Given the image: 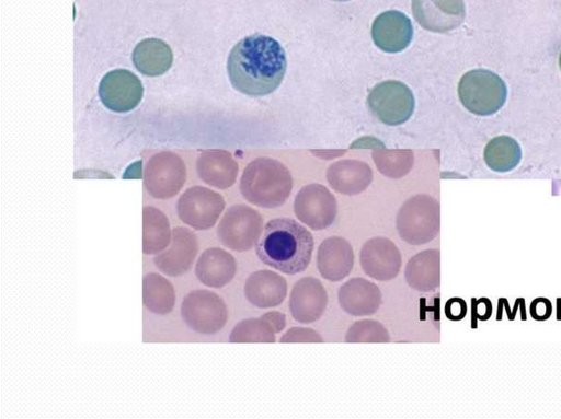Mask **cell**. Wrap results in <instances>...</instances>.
Listing matches in <instances>:
<instances>
[{"label":"cell","instance_id":"cell-1","mask_svg":"<svg viewBox=\"0 0 561 419\" xmlns=\"http://www.w3.org/2000/svg\"><path fill=\"white\" fill-rule=\"evenodd\" d=\"M287 69L283 46L264 34L240 39L230 50L227 72L231 85L249 96L273 93L282 83Z\"/></svg>","mask_w":561,"mask_h":419},{"label":"cell","instance_id":"cell-2","mask_svg":"<svg viewBox=\"0 0 561 419\" xmlns=\"http://www.w3.org/2000/svg\"><path fill=\"white\" fill-rule=\"evenodd\" d=\"M314 241L311 232L291 218L271 219L255 244L259 259L286 275H296L309 266Z\"/></svg>","mask_w":561,"mask_h":419},{"label":"cell","instance_id":"cell-3","mask_svg":"<svg viewBox=\"0 0 561 419\" xmlns=\"http://www.w3.org/2000/svg\"><path fill=\"white\" fill-rule=\"evenodd\" d=\"M458 95L469 112L479 116H489L504 105L507 88L495 72L473 69L461 77L458 83Z\"/></svg>","mask_w":561,"mask_h":419},{"label":"cell","instance_id":"cell-4","mask_svg":"<svg viewBox=\"0 0 561 419\" xmlns=\"http://www.w3.org/2000/svg\"><path fill=\"white\" fill-rule=\"evenodd\" d=\"M367 105L379 121L388 126H398L412 116L415 100L407 84L397 80H387L377 83L370 90Z\"/></svg>","mask_w":561,"mask_h":419},{"label":"cell","instance_id":"cell-5","mask_svg":"<svg viewBox=\"0 0 561 419\" xmlns=\"http://www.w3.org/2000/svg\"><path fill=\"white\" fill-rule=\"evenodd\" d=\"M181 316L192 330L203 335H214L226 325L228 310L225 301L217 293L197 289L184 296Z\"/></svg>","mask_w":561,"mask_h":419},{"label":"cell","instance_id":"cell-6","mask_svg":"<svg viewBox=\"0 0 561 419\" xmlns=\"http://www.w3.org/2000/svg\"><path fill=\"white\" fill-rule=\"evenodd\" d=\"M240 189L243 197L260 207L282 205L290 190V178L284 171L253 163L244 171Z\"/></svg>","mask_w":561,"mask_h":419},{"label":"cell","instance_id":"cell-7","mask_svg":"<svg viewBox=\"0 0 561 419\" xmlns=\"http://www.w3.org/2000/svg\"><path fill=\"white\" fill-rule=\"evenodd\" d=\"M263 229L262 217L254 209L237 205L225 212L217 228V237L225 247L245 252L255 246Z\"/></svg>","mask_w":561,"mask_h":419},{"label":"cell","instance_id":"cell-8","mask_svg":"<svg viewBox=\"0 0 561 419\" xmlns=\"http://www.w3.org/2000/svg\"><path fill=\"white\" fill-rule=\"evenodd\" d=\"M225 208L222 196L204 186L187 188L179 198V218L194 230L211 229Z\"/></svg>","mask_w":561,"mask_h":419},{"label":"cell","instance_id":"cell-9","mask_svg":"<svg viewBox=\"0 0 561 419\" xmlns=\"http://www.w3.org/2000/svg\"><path fill=\"white\" fill-rule=\"evenodd\" d=\"M186 179V167L182 159L172 152H160L148 161L144 184L149 195L158 199L175 196Z\"/></svg>","mask_w":561,"mask_h":419},{"label":"cell","instance_id":"cell-10","mask_svg":"<svg viewBox=\"0 0 561 419\" xmlns=\"http://www.w3.org/2000/svg\"><path fill=\"white\" fill-rule=\"evenodd\" d=\"M438 226L437 213L422 197L409 200L397 217L398 233L410 245L431 242L436 236Z\"/></svg>","mask_w":561,"mask_h":419},{"label":"cell","instance_id":"cell-11","mask_svg":"<svg viewBox=\"0 0 561 419\" xmlns=\"http://www.w3.org/2000/svg\"><path fill=\"white\" fill-rule=\"evenodd\" d=\"M144 86L140 79L126 69L111 70L99 84L102 104L112 112L126 113L140 103Z\"/></svg>","mask_w":561,"mask_h":419},{"label":"cell","instance_id":"cell-12","mask_svg":"<svg viewBox=\"0 0 561 419\" xmlns=\"http://www.w3.org/2000/svg\"><path fill=\"white\" fill-rule=\"evenodd\" d=\"M359 263L368 277L379 281H389L398 276L402 257L391 240L376 236L367 240L362 246Z\"/></svg>","mask_w":561,"mask_h":419},{"label":"cell","instance_id":"cell-13","mask_svg":"<svg viewBox=\"0 0 561 419\" xmlns=\"http://www.w3.org/2000/svg\"><path fill=\"white\" fill-rule=\"evenodd\" d=\"M411 7L415 21L435 33L455 30L466 16L463 0H412Z\"/></svg>","mask_w":561,"mask_h":419},{"label":"cell","instance_id":"cell-14","mask_svg":"<svg viewBox=\"0 0 561 419\" xmlns=\"http://www.w3.org/2000/svg\"><path fill=\"white\" fill-rule=\"evenodd\" d=\"M198 253L196 235L187 228L176 226L172 230L169 247L153 257L154 266L169 277L186 273Z\"/></svg>","mask_w":561,"mask_h":419},{"label":"cell","instance_id":"cell-15","mask_svg":"<svg viewBox=\"0 0 561 419\" xmlns=\"http://www.w3.org/2000/svg\"><path fill=\"white\" fill-rule=\"evenodd\" d=\"M328 305V293L316 277H302L289 294V311L293 318L302 324L318 321Z\"/></svg>","mask_w":561,"mask_h":419},{"label":"cell","instance_id":"cell-16","mask_svg":"<svg viewBox=\"0 0 561 419\" xmlns=\"http://www.w3.org/2000/svg\"><path fill=\"white\" fill-rule=\"evenodd\" d=\"M371 38L385 53L396 54L405 49L413 37V25L403 12L388 10L377 15L371 25Z\"/></svg>","mask_w":561,"mask_h":419},{"label":"cell","instance_id":"cell-17","mask_svg":"<svg viewBox=\"0 0 561 419\" xmlns=\"http://www.w3.org/2000/svg\"><path fill=\"white\" fill-rule=\"evenodd\" d=\"M295 212L297 218L311 230H323L333 222L336 203L324 187L307 186L296 198Z\"/></svg>","mask_w":561,"mask_h":419},{"label":"cell","instance_id":"cell-18","mask_svg":"<svg viewBox=\"0 0 561 419\" xmlns=\"http://www.w3.org/2000/svg\"><path fill=\"white\" fill-rule=\"evenodd\" d=\"M354 260L352 245L341 236L323 240L317 251V268L322 278L332 282L346 278L353 269Z\"/></svg>","mask_w":561,"mask_h":419},{"label":"cell","instance_id":"cell-19","mask_svg":"<svg viewBox=\"0 0 561 419\" xmlns=\"http://www.w3.org/2000/svg\"><path fill=\"white\" fill-rule=\"evenodd\" d=\"M337 298L342 310L353 316L374 314L382 301L379 287L362 277L344 282L339 289Z\"/></svg>","mask_w":561,"mask_h":419},{"label":"cell","instance_id":"cell-20","mask_svg":"<svg viewBox=\"0 0 561 419\" xmlns=\"http://www.w3.org/2000/svg\"><path fill=\"white\" fill-rule=\"evenodd\" d=\"M244 295L256 307H275L282 304L287 295V281L275 271L257 270L247 278Z\"/></svg>","mask_w":561,"mask_h":419},{"label":"cell","instance_id":"cell-21","mask_svg":"<svg viewBox=\"0 0 561 419\" xmlns=\"http://www.w3.org/2000/svg\"><path fill=\"white\" fill-rule=\"evenodd\" d=\"M237 272V261L227 251L219 247L205 249L195 265L197 279L206 287L222 288Z\"/></svg>","mask_w":561,"mask_h":419},{"label":"cell","instance_id":"cell-22","mask_svg":"<svg viewBox=\"0 0 561 419\" xmlns=\"http://www.w3.org/2000/svg\"><path fill=\"white\" fill-rule=\"evenodd\" d=\"M133 63L142 74L158 77L165 73L173 61L170 46L159 38H145L133 50Z\"/></svg>","mask_w":561,"mask_h":419},{"label":"cell","instance_id":"cell-23","mask_svg":"<svg viewBox=\"0 0 561 419\" xmlns=\"http://www.w3.org/2000/svg\"><path fill=\"white\" fill-rule=\"evenodd\" d=\"M407 283L420 292H430L439 286V251L425 249L412 256L405 265Z\"/></svg>","mask_w":561,"mask_h":419},{"label":"cell","instance_id":"cell-24","mask_svg":"<svg viewBox=\"0 0 561 419\" xmlns=\"http://www.w3.org/2000/svg\"><path fill=\"white\" fill-rule=\"evenodd\" d=\"M237 170L236 164L221 151H204L196 161L198 177L220 189L233 184Z\"/></svg>","mask_w":561,"mask_h":419},{"label":"cell","instance_id":"cell-25","mask_svg":"<svg viewBox=\"0 0 561 419\" xmlns=\"http://www.w3.org/2000/svg\"><path fill=\"white\" fill-rule=\"evenodd\" d=\"M172 230L167 216L159 209L148 206L142 211V252L145 255L159 254L171 242Z\"/></svg>","mask_w":561,"mask_h":419},{"label":"cell","instance_id":"cell-26","mask_svg":"<svg viewBox=\"0 0 561 419\" xmlns=\"http://www.w3.org/2000/svg\"><path fill=\"white\" fill-rule=\"evenodd\" d=\"M142 301L151 313L165 315L173 310L175 303L174 288L163 276L149 272L142 280Z\"/></svg>","mask_w":561,"mask_h":419},{"label":"cell","instance_id":"cell-27","mask_svg":"<svg viewBox=\"0 0 561 419\" xmlns=\"http://www.w3.org/2000/svg\"><path fill=\"white\" fill-rule=\"evenodd\" d=\"M484 161L495 172H508L517 166L522 159L518 142L508 136L491 139L484 148Z\"/></svg>","mask_w":561,"mask_h":419},{"label":"cell","instance_id":"cell-28","mask_svg":"<svg viewBox=\"0 0 561 419\" xmlns=\"http://www.w3.org/2000/svg\"><path fill=\"white\" fill-rule=\"evenodd\" d=\"M276 330L267 313L240 321L229 335L230 342H275Z\"/></svg>","mask_w":561,"mask_h":419},{"label":"cell","instance_id":"cell-29","mask_svg":"<svg viewBox=\"0 0 561 419\" xmlns=\"http://www.w3.org/2000/svg\"><path fill=\"white\" fill-rule=\"evenodd\" d=\"M344 340L346 342H389L390 335L380 322L364 318L348 327Z\"/></svg>","mask_w":561,"mask_h":419},{"label":"cell","instance_id":"cell-30","mask_svg":"<svg viewBox=\"0 0 561 419\" xmlns=\"http://www.w3.org/2000/svg\"><path fill=\"white\" fill-rule=\"evenodd\" d=\"M279 342H323V338L312 328L291 327L282 335Z\"/></svg>","mask_w":561,"mask_h":419},{"label":"cell","instance_id":"cell-31","mask_svg":"<svg viewBox=\"0 0 561 419\" xmlns=\"http://www.w3.org/2000/svg\"><path fill=\"white\" fill-rule=\"evenodd\" d=\"M445 313L449 319L459 321L466 314V303L458 298L450 299L445 305Z\"/></svg>","mask_w":561,"mask_h":419},{"label":"cell","instance_id":"cell-32","mask_svg":"<svg viewBox=\"0 0 561 419\" xmlns=\"http://www.w3.org/2000/svg\"><path fill=\"white\" fill-rule=\"evenodd\" d=\"M559 66H560V69H561V54H560V57H559Z\"/></svg>","mask_w":561,"mask_h":419},{"label":"cell","instance_id":"cell-33","mask_svg":"<svg viewBox=\"0 0 561 419\" xmlns=\"http://www.w3.org/2000/svg\"><path fill=\"white\" fill-rule=\"evenodd\" d=\"M333 1H340V2H343V1H350V0H333Z\"/></svg>","mask_w":561,"mask_h":419}]
</instances>
